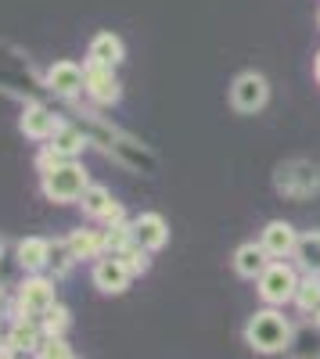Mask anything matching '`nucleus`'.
Masks as SVG:
<instances>
[{
	"instance_id": "nucleus-1",
	"label": "nucleus",
	"mask_w": 320,
	"mask_h": 359,
	"mask_svg": "<svg viewBox=\"0 0 320 359\" xmlns=\"http://www.w3.org/2000/svg\"><path fill=\"white\" fill-rule=\"evenodd\" d=\"M76 108V115H83V133L91 137V144L94 147H101V151L112 158V162H119L123 169H130V172H144V176H152L155 172V165H159V158H155V151L148 144H140L137 137H130L126 130H119V126H112L105 115H98V108L94 104H86V108H79V101L72 104Z\"/></svg>"
},
{
	"instance_id": "nucleus-2",
	"label": "nucleus",
	"mask_w": 320,
	"mask_h": 359,
	"mask_svg": "<svg viewBox=\"0 0 320 359\" xmlns=\"http://www.w3.org/2000/svg\"><path fill=\"white\" fill-rule=\"evenodd\" d=\"M58 280L47 273H25L22 284L15 287V298L8 302L11 320H40L54 302H58Z\"/></svg>"
},
{
	"instance_id": "nucleus-3",
	"label": "nucleus",
	"mask_w": 320,
	"mask_h": 359,
	"mask_svg": "<svg viewBox=\"0 0 320 359\" xmlns=\"http://www.w3.org/2000/svg\"><path fill=\"white\" fill-rule=\"evenodd\" d=\"M86 187H91V172L83 162H62L51 172H40V194L54 205H79Z\"/></svg>"
},
{
	"instance_id": "nucleus-4",
	"label": "nucleus",
	"mask_w": 320,
	"mask_h": 359,
	"mask_svg": "<svg viewBox=\"0 0 320 359\" xmlns=\"http://www.w3.org/2000/svg\"><path fill=\"white\" fill-rule=\"evenodd\" d=\"M288 338H292V323L284 320V313L277 309H259L252 313V320L245 323V341L248 348H255L259 355H274L288 348Z\"/></svg>"
},
{
	"instance_id": "nucleus-5",
	"label": "nucleus",
	"mask_w": 320,
	"mask_h": 359,
	"mask_svg": "<svg viewBox=\"0 0 320 359\" xmlns=\"http://www.w3.org/2000/svg\"><path fill=\"white\" fill-rule=\"evenodd\" d=\"M274 187L284 194V198H313L320 191V169L306 158H292V162H284L277 165L274 172Z\"/></svg>"
},
{
	"instance_id": "nucleus-6",
	"label": "nucleus",
	"mask_w": 320,
	"mask_h": 359,
	"mask_svg": "<svg viewBox=\"0 0 320 359\" xmlns=\"http://www.w3.org/2000/svg\"><path fill=\"white\" fill-rule=\"evenodd\" d=\"M255 287H259V298H263L267 306H284V302H292V298H295L299 273H295V266H288V262L274 259V262L263 269V273H259Z\"/></svg>"
},
{
	"instance_id": "nucleus-7",
	"label": "nucleus",
	"mask_w": 320,
	"mask_h": 359,
	"mask_svg": "<svg viewBox=\"0 0 320 359\" xmlns=\"http://www.w3.org/2000/svg\"><path fill=\"white\" fill-rule=\"evenodd\" d=\"M65 126V118L58 115L51 104L44 101H25L22 104V115H18V133L25 140H33V144H47L58 130Z\"/></svg>"
},
{
	"instance_id": "nucleus-8",
	"label": "nucleus",
	"mask_w": 320,
	"mask_h": 359,
	"mask_svg": "<svg viewBox=\"0 0 320 359\" xmlns=\"http://www.w3.org/2000/svg\"><path fill=\"white\" fill-rule=\"evenodd\" d=\"M83 86H86V76H83V65L76 62H54L40 76V90H47V94H54L65 104H76L83 97Z\"/></svg>"
},
{
	"instance_id": "nucleus-9",
	"label": "nucleus",
	"mask_w": 320,
	"mask_h": 359,
	"mask_svg": "<svg viewBox=\"0 0 320 359\" xmlns=\"http://www.w3.org/2000/svg\"><path fill=\"white\" fill-rule=\"evenodd\" d=\"M270 101V83L263 72H241L234 76V83H230V108L241 111V115H255L263 111Z\"/></svg>"
},
{
	"instance_id": "nucleus-10",
	"label": "nucleus",
	"mask_w": 320,
	"mask_h": 359,
	"mask_svg": "<svg viewBox=\"0 0 320 359\" xmlns=\"http://www.w3.org/2000/svg\"><path fill=\"white\" fill-rule=\"evenodd\" d=\"M83 76H86L83 97L91 101L94 108H112V104L123 101V83H119V76H115V69L83 62Z\"/></svg>"
},
{
	"instance_id": "nucleus-11",
	"label": "nucleus",
	"mask_w": 320,
	"mask_h": 359,
	"mask_svg": "<svg viewBox=\"0 0 320 359\" xmlns=\"http://www.w3.org/2000/svg\"><path fill=\"white\" fill-rule=\"evenodd\" d=\"M79 208H83V216H86V219H91V223H101V226L126 223L123 205L115 201V194H112L105 184H91V187H86L83 198H79Z\"/></svg>"
},
{
	"instance_id": "nucleus-12",
	"label": "nucleus",
	"mask_w": 320,
	"mask_h": 359,
	"mask_svg": "<svg viewBox=\"0 0 320 359\" xmlns=\"http://www.w3.org/2000/svg\"><path fill=\"white\" fill-rule=\"evenodd\" d=\"M91 280H94V287L101 294H123V291H130L133 273L126 269V262L119 255H101L94 262V269H91Z\"/></svg>"
},
{
	"instance_id": "nucleus-13",
	"label": "nucleus",
	"mask_w": 320,
	"mask_h": 359,
	"mask_svg": "<svg viewBox=\"0 0 320 359\" xmlns=\"http://www.w3.org/2000/svg\"><path fill=\"white\" fill-rule=\"evenodd\" d=\"M130 233H133V245L144 252H162L169 245V223L159 212H140L130 219Z\"/></svg>"
},
{
	"instance_id": "nucleus-14",
	"label": "nucleus",
	"mask_w": 320,
	"mask_h": 359,
	"mask_svg": "<svg viewBox=\"0 0 320 359\" xmlns=\"http://www.w3.org/2000/svg\"><path fill=\"white\" fill-rule=\"evenodd\" d=\"M47 147H51V151L62 158V162H79V158L86 155V147H94V144H91V137L83 133L79 123H69V118H65V126L47 140Z\"/></svg>"
},
{
	"instance_id": "nucleus-15",
	"label": "nucleus",
	"mask_w": 320,
	"mask_h": 359,
	"mask_svg": "<svg viewBox=\"0 0 320 359\" xmlns=\"http://www.w3.org/2000/svg\"><path fill=\"white\" fill-rule=\"evenodd\" d=\"M86 62L91 65H105V69H119L126 62V43L123 36H115L112 29L91 36V47H86Z\"/></svg>"
},
{
	"instance_id": "nucleus-16",
	"label": "nucleus",
	"mask_w": 320,
	"mask_h": 359,
	"mask_svg": "<svg viewBox=\"0 0 320 359\" xmlns=\"http://www.w3.org/2000/svg\"><path fill=\"white\" fill-rule=\"evenodd\" d=\"M15 259H18V269L22 273H47L51 266V241L47 237H36L29 233L15 245Z\"/></svg>"
},
{
	"instance_id": "nucleus-17",
	"label": "nucleus",
	"mask_w": 320,
	"mask_h": 359,
	"mask_svg": "<svg viewBox=\"0 0 320 359\" xmlns=\"http://www.w3.org/2000/svg\"><path fill=\"white\" fill-rule=\"evenodd\" d=\"M295 241H299V233L292 223H284V219H270L263 226V233H259V245H263V252L270 259H284V255H292L295 252Z\"/></svg>"
},
{
	"instance_id": "nucleus-18",
	"label": "nucleus",
	"mask_w": 320,
	"mask_h": 359,
	"mask_svg": "<svg viewBox=\"0 0 320 359\" xmlns=\"http://www.w3.org/2000/svg\"><path fill=\"white\" fill-rule=\"evenodd\" d=\"M40 341H44V331H40L36 320H11L8 331H4V348H11L18 355H29V359H33V352L40 348Z\"/></svg>"
},
{
	"instance_id": "nucleus-19",
	"label": "nucleus",
	"mask_w": 320,
	"mask_h": 359,
	"mask_svg": "<svg viewBox=\"0 0 320 359\" xmlns=\"http://www.w3.org/2000/svg\"><path fill=\"white\" fill-rule=\"evenodd\" d=\"M69 248L76 255V262H98L105 255V230H91V226H79L69 237Z\"/></svg>"
},
{
	"instance_id": "nucleus-20",
	"label": "nucleus",
	"mask_w": 320,
	"mask_h": 359,
	"mask_svg": "<svg viewBox=\"0 0 320 359\" xmlns=\"http://www.w3.org/2000/svg\"><path fill=\"white\" fill-rule=\"evenodd\" d=\"M270 262H274V259L263 252V245L248 241V245H241V248L234 252V273L245 277V280H259V273H263Z\"/></svg>"
},
{
	"instance_id": "nucleus-21",
	"label": "nucleus",
	"mask_w": 320,
	"mask_h": 359,
	"mask_svg": "<svg viewBox=\"0 0 320 359\" xmlns=\"http://www.w3.org/2000/svg\"><path fill=\"white\" fill-rule=\"evenodd\" d=\"M288 359H320V327L316 323H302L292 327V338H288Z\"/></svg>"
},
{
	"instance_id": "nucleus-22",
	"label": "nucleus",
	"mask_w": 320,
	"mask_h": 359,
	"mask_svg": "<svg viewBox=\"0 0 320 359\" xmlns=\"http://www.w3.org/2000/svg\"><path fill=\"white\" fill-rule=\"evenodd\" d=\"M295 266L302 269L306 277H320V230H309V233H299L295 241V252H292Z\"/></svg>"
},
{
	"instance_id": "nucleus-23",
	"label": "nucleus",
	"mask_w": 320,
	"mask_h": 359,
	"mask_svg": "<svg viewBox=\"0 0 320 359\" xmlns=\"http://www.w3.org/2000/svg\"><path fill=\"white\" fill-rule=\"evenodd\" d=\"M36 323H40L44 338H65V334H69V327H72V313H69L62 302H54Z\"/></svg>"
},
{
	"instance_id": "nucleus-24",
	"label": "nucleus",
	"mask_w": 320,
	"mask_h": 359,
	"mask_svg": "<svg viewBox=\"0 0 320 359\" xmlns=\"http://www.w3.org/2000/svg\"><path fill=\"white\" fill-rule=\"evenodd\" d=\"M51 277L54 280H65L72 269H76V255H72V248H69V241L65 237H54L51 241Z\"/></svg>"
},
{
	"instance_id": "nucleus-25",
	"label": "nucleus",
	"mask_w": 320,
	"mask_h": 359,
	"mask_svg": "<svg viewBox=\"0 0 320 359\" xmlns=\"http://www.w3.org/2000/svg\"><path fill=\"white\" fill-rule=\"evenodd\" d=\"M130 245H133L130 219L126 223H115V226H105V255H123Z\"/></svg>"
},
{
	"instance_id": "nucleus-26",
	"label": "nucleus",
	"mask_w": 320,
	"mask_h": 359,
	"mask_svg": "<svg viewBox=\"0 0 320 359\" xmlns=\"http://www.w3.org/2000/svg\"><path fill=\"white\" fill-rule=\"evenodd\" d=\"M292 302H295L302 313H316V309H320V277H306V280H299Z\"/></svg>"
},
{
	"instance_id": "nucleus-27",
	"label": "nucleus",
	"mask_w": 320,
	"mask_h": 359,
	"mask_svg": "<svg viewBox=\"0 0 320 359\" xmlns=\"http://www.w3.org/2000/svg\"><path fill=\"white\" fill-rule=\"evenodd\" d=\"M119 259L126 262V269H130L133 277H144V273L152 269V252H144V248H137V245H130Z\"/></svg>"
},
{
	"instance_id": "nucleus-28",
	"label": "nucleus",
	"mask_w": 320,
	"mask_h": 359,
	"mask_svg": "<svg viewBox=\"0 0 320 359\" xmlns=\"http://www.w3.org/2000/svg\"><path fill=\"white\" fill-rule=\"evenodd\" d=\"M33 359H72V345L65 338H44Z\"/></svg>"
},
{
	"instance_id": "nucleus-29",
	"label": "nucleus",
	"mask_w": 320,
	"mask_h": 359,
	"mask_svg": "<svg viewBox=\"0 0 320 359\" xmlns=\"http://www.w3.org/2000/svg\"><path fill=\"white\" fill-rule=\"evenodd\" d=\"M8 302H11V298H8V287H4V284H0V316H4V313H8Z\"/></svg>"
},
{
	"instance_id": "nucleus-30",
	"label": "nucleus",
	"mask_w": 320,
	"mask_h": 359,
	"mask_svg": "<svg viewBox=\"0 0 320 359\" xmlns=\"http://www.w3.org/2000/svg\"><path fill=\"white\" fill-rule=\"evenodd\" d=\"M0 359H29V355H18V352H11V348L0 345Z\"/></svg>"
},
{
	"instance_id": "nucleus-31",
	"label": "nucleus",
	"mask_w": 320,
	"mask_h": 359,
	"mask_svg": "<svg viewBox=\"0 0 320 359\" xmlns=\"http://www.w3.org/2000/svg\"><path fill=\"white\" fill-rule=\"evenodd\" d=\"M4 252H8V237L0 233V259H4Z\"/></svg>"
},
{
	"instance_id": "nucleus-32",
	"label": "nucleus",
	"mask_w": 320,
	"mask_h": 359,
	"mask_svg": "<svg viewBox=\"0 0 320 359\" xmlns=\"http://www.w3.org/2000/svg\"><path fill=\"white\" fill-rule=\"evenodd\" d=\"M313 69H316V83H320V50H316V65Z\"/></svg>"
},
{
	"instance_id": "nucleus-33",
	"label": "nucleus",
	"mask_w": 320,
	"mask_h": 359,
	"mask_svg": "<svg viewBox=\"0 0 320 359\" xmlns=\"http://www.w3.org/2000/svg\"><path fill=\"white\" fill-rule=\"evenodd\" d=\"M313 323H316V327H320V309H316V313H313Z\"/></svg>"
},
{
	"instance_id": "nucleus-34",
	"label": "nucleus",
	"mask_w": 320,
	"mask_h": 359,
	"mask_svg": "<svg viewBox=\"0 0 320 359\" xmlns=\"http://www.w3.org/2000/svg\"><path fill=\"white\" fill-rule=\"evenodd\" d=\"M316 25H320V11H316Z\"/></svg>"
},
{
	"instance_id": "nucleus-35",
	"label": "nucleus",
	"mask_w": 320,
	"mask_h": 359,
	"mask_svg": "<svg viewBox=\"0 0 320 359\" xmlns=\"http://www.w3.org/2000/svg\"><path fill=\"white\" fill-rule=\"evenodd\" d=\"M0 345H4V334H0Z\"/></svg>"
},
{
	"instance_id": "nucleus-36",
	"label": "nucleus",
	"mask_w": 320,
	"mask_h": 359,
	"mask_svg": "<svg viewBox=\"0 0 320 359\" xmlns=\"http://www.w3.org/2000/svg\"><path fill=\"white\" fill-rule=\"evenodd\" d=\"M72 359H76V355H72Z\"/></svg>"
}]
</instances>
